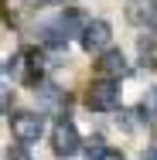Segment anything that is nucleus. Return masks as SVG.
<instances>
[{
  "label": "nucleus",
  "mask_w": 157,
  "mask_h": 160,
  "mask_svg": "<svg viewBox=\"0 0 157 160\" xmlns=\"http://www.w3.org/2000/svg\"><path fill=\"white\" fill-rule=\"evenodd\" d=\"M140 160H157V150H147V153H144Z\"/></svg>",
  "instance_id": "2eb2a0df"
},
{
  "label": "nucleus",
  "mask_w": 157,
  "mask_h": 160,
  "mask_svg": "<svg viewBox=\"0 0 157 160\" xmlns=\"http://www.w3.org/2000/svg\"><path fill=\"white\" fill-rule=\"evenodd\" d=\"M96 68L102 72V78H109V82H116V78H123V75H126V55L120 51V48H106Z\"/></svg>",
  "instance_id": "0eeeda50"
},
{
  "label": "nucleus",
  "mask_w": 157,
  "mask_h": 160,
  "mask_svg": "<svg viewBox=\"0 0 157 160\" xmlns=\"http://www.w3.org/2000/svg\"><path fill=\"white\" fill-rule=\"evenodd\" d=\"M10 129L21 143H38L41 133H44V119L38 112H14L10 116Z\"/></svg>",
  "instance_id": "20e7f679"
},
{
  "label": "nucleus",
  "mask_w": 157,
  "mask_h": 160,
  "mask_svg": "<svg viewBox=\"0 0 157 160\" xmlns=\"http://www.w3.org/2000/svg\"><path fill=\"white\" fill-rule=\"evenodd\" d=\"M109 38H113V28H109L106 21H89V24L82 28V48H86V51H106Z\"/></svg>",
  "instance_id": "423d86ee"
},
{
  "label": "nucleus",
  "mask_w": 157,
  "mask_h": 160,
  "mask_svg": "<svg viewBox=\"0 0 157 160\" xmlns=\"http://www.w3.org/2000/svg\"><path fill=\"white\" fill-rule=\"evenodd\" d=\"M126 17L133 24H157V0H130Z\"/></svg>",
  "instance_id": "6e6552de"
},
{
  "label": "nucleus",
  "mask_w": 157,
  "mask_h": 160,
  "mask_svg": "<svg viewBox=\"0 0 157 160\" xmlns=\"http://www.w3.org/2000/svg\"><path fill=\"white\" fill-rule=\"evenodd\" d=\"M86 106H89L92 112H113V109L120 106V85L109 82V78L92 82L89 92H86Z\"/></svg>",
  "instance_id": "f257e3e1"
},
{
  "label": "nucleus",
  "mask_w": 157,
  "mask_h": 160,
  "mask_svg": "<svg viewBox=\"0 0 157 160\" xmlns=\"http://www.w3.org/2000/svg\"><path fill=\"white\" fill-rule=\"evenodd\" d=\"M51 147H55V153L58 157H75L79 153V147H82V140H79V129L72 126L68 119H62L55 133H51Z\"/></svg>",
  "instance_id": "39448f33"
},
{
  "label": "nucleus",
  "mask_w": 157,
  "mask_h": 160,
  "mask_svg": "<svg viewBox=\"0 0 157 160\" xmlns=\"http://www.w3.org/2000/svg\"><path fill=\"white\" fill-rule=\"evenodd\" d=\"M7 160H34L31 153H28V150H21V147H17V150H10V157Z\"/></svg>",
  "instance_id": "4468645a"
},
{
  "label": "nucleus",
  "mask_w": 157,
  "mask_h": 160,
  "mask_svg": "<svg viewBox=\"0 0 157 160\" xmlns=\"http://www.w3.org/2000/svg\"><path fill=\"white\" fill-rule=\"evenodd\" d=\"M79 24H82V14L79 10H68V14H58L51 24H44L41 28V38L48 41V44H65L72 34L79 31Z\"/></svg>",
  "instance_id": "f03ea898"
},
{
  "label": "nucleus",
  "mask_w": 157,
  "mask_h": 160,
  "mask_svg": "<svg viewBox=\"0 0 157 160\" xmlns=\"http://www.w3.org/2000/svg\"><path fill=\"white\" fill-rule=\"evenodd\" d=\"M86 160H123V153L113 150V147H102V143H89V157Z\"/></svg>",
  "instance_id": "9d476101"
},
{
  "label": "nucleus",
  "mask_w": 157,
  "mask_h": 160,
  "mask_svg": "<svg viewBox=\"0 0 157 160\" xmlns=\"http://www.w3.org/2000/svg\"><path fill=\"white\" fill-rule=\"evenodd\" d=\"M34 7H38V0H3V17L10 24H24L34 14Z\"/></svg>",
  "instance_id": "1a4fd4ad"
},
{
  "label": "nucleus",
  "mask_w": 157,
  "mask_h": 160,
  "mask_svg": "<svg viewBox=\"0 0 157 160\" xmlns=\"http://www.w3.org/2000/svg\"><path fill=\"white\" fill-rule=\"evenodd\" d=\"M38 96L44 99V106H48V109H58V106H62V92H58L55 85H41V92H38Z\"/></svg>",
  "instance_id": "9b49d317"
},
{
  "label": "nucleus",
  "mask_w": 157,
  "mask_h": 160,
  "mask_svg": "<svg viewBox=\"0 0 157 160\" xmlns=\"http://www.w3.org/2000/svg\"><path fill=\"white\" fill-rule=\"evenodd\" d=\"M144 112H147L150 119L157 116V89H150V92H147V99H144Z\"/></svg>",
  "instance_id": "f8f14e48"
},
{
  "label": "nucleus",
  "mask_w": 157,
  "mask_h": 160,
  "mask_svg": "<svg viewBox=\"0 0 157 160\" xmlns=\"http://www.w3.org/2000/svg\"><path fill=\"white\" fill-rule=\"evenodd\" d=\"M10 89H0V112H7V109H10Z\"/></svg>",
  "instance_id": "ddd939ff"
},
{
  "label": "nucleus",
  "mask_w": 157,
  "mask_h": 160,
  "mask_svg": "<svg viewBox=\"0 0 157 160\" xmlns=\"http://www.w3.org/2000/svg\"><path fill=\"white\" fill-rule=\"evenodd\" d=\"M10 75H14L17 82L34 85V82L41 78V55H38V51H17V55L10 58Z\"/></svg>",
  "instance_id": "7ed1b4c3"
}]
</instances>
